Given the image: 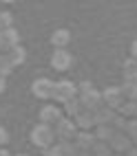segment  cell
Returning <instances> with one entry per match:
<instances>
[{"mask_svg": "<svg viewBox=\"0 0 137 156\" xmlns=\"http://www.w3.org/2000/svg\"><path fill=\"white\" fill-rule=\"evenodd\" d=\"M47 156H78V147L71 143H60V145H51L44 150Z\"/></svg>", "mask_w": 137, "mask_h": 156, "instance_id": "9c48e42d", "label": "cell"}, {"mask_svg": "<svg viewBox=\"0 0 137 156\" xmlns=\"http://www.w3.org/2000/svg\"><path fill=\"white\" fill-rule=\"evenodd\" d=\"M16 156H27V154H16Z\"/></svg>", "mask_w": 137, "mask_h": 156, "instance_id": "d6a6232c", "label": "cell"}, {"mask_svg": "<svg viewBox=\"0 0 137 156\" xmlns=\"http://www.w3.org/2000/svg\"><path fill=\"white\" fill-rule=\"evenodd\" d=\"M124 77L131 84H137V59H126L124 62Z\"/></svg>", "mask_w": 137, "mask_h": 156, "instance_id": "2e32d148", "label": "cell"}, {"mask_svg": "<svg viewBox=\"0 0 137 156\" xmlns=\"http://www.w3.org/2000/svg\"><path fill=\"white\" fill-rule=\"evenodd\" d=\"M91 154L93 156H113V150H111V145H106V143H97Z\"/></svg>", "mask_w": 137, "mask_h": 156, "instance_id": "603a6c76", "label": "cell"}, {"mask_svg": "<svg viewBox=\"0 0 137 156\" xmlns=\"http://www.w3.org/2000/svg\"><path fill=\"white\" fill-rule=\"evenodd\" d=\"M131 139L128 136H126V134H117V132H115V136L111 139V150H115V152H128V150H133L131 147Z\"/></svg>", "mask_w": 137, "mask_h": 156, "instance_id": "5bb4252c", "label": "cell"}, {"mask_svg": "<svg viewBox=\"0 0 137 156\" xmlns=\"http://www.w3.org/2000/svg\"><path fill=\"white\" fill-rule=\"evenodd\" d=\"M53 88H55V84L51 79H47V77H42V79H36L33 81V95L36 97H40V99H49V97H53Z\"/></svg>", "mask_w": 137, "mask_h": 156, "instance_id": "8992f818", "label": "cell"}, {"mask_svg": "<svg viewBox=\"0 0 137 156\" xmlns=\"http://www.w3.org/2000/svg\"><path fill=\"white\" fill-rule=\"evenodd\" d=\"M62 119H64V117H62V110L58 106H44L40 110V121L47 123V126H53V123H58Z\"/></svg>", "mask_w": 137, "mask_h": 156, "instance_id": "ba28073f", "label": "cell"}, {"mask_svg": "<svg viewBox=\"0 0 137 156\" xmlns=\"http://www.w3.org/2000/svg\"><path fill=\"white\" fill-rule=\"evenodd\" d=\"M75 128H78V126H75L73 121L62 119V121L55 123L53 132H55V136H58V139H62V143H67L69 139H75V136H78V130H75Z\"/></svg>", "mask_w": 137, "mask_h": 156, "instance_id": "277c9868", "label": "cell"}, {"mask_svg": "<svg viewBox=\"0 0 137 156\" xmlns=\"http://www.w3.org/2000/svg\"><path fill=\"white\" fill-rule=\"evenodd\" d=\"M113 136H115V128L111 126V123H106V126H97V128H95V139H97V143L111 141Z\"/></svg>", "mask_w": 137, "mask_h": 156, "instance_id": "e0dca14e", "label": "cell"}, {"mask_svg": "<svg viewBox=\"0 0 137 156\" xmlns=\"http://www.w3.org/2000/svg\"><path fill=\"white\" fill-rule=\"evenodd\" d=\"M75 86L71 84V81H67V79H60L58 84H55V88H53V99H58L60 103H67V101H71V99H75Z\"/></svg>", "mask_w": 137, "mask_h": 156, "instance_id": "3957f363", "label": "cell"}, {"mask_svg": "<svg viewBox=\"0 0 137 156\" xmlns=\"http://www.w3.org/2000/svg\"><path fill=\"white\" fill-rule=\"evenodd\" d=\"M75 126L82 128V132H89L93 126H95V117H93V110L82 108V112L75 117Z\"/></svg>", "mask_w": 137, "mask_h": 156, "instance_id": "4fadbf2b", "label": "cell"}, {"mask_svg": "<svg viewBox=\"0 0 137 156\" xmlns=\"http://www.w3.org/2000/svg\"><path fill=\"white\" fill-rule=\"evenodd\" d=\"M69 40H71V33L67 29H58V31H53V35H51V42H53V46H58V48H64L69 44Z\"/></svg>", "mask_w": 137, "mask_h": 156, "instance_id": "9a60e30c", "label": "cell"}, {"mask_svg": "<svg viewBox=\"0 0 137 156\" xmlns=\"http://www.w3.org/2000/svg\"><path fill=\"white\" fill-rule=\"evenodd\" d=\"M7 139H9L7 130H2V128H0V145H5V143H7Z\"/></svg>", "mask_w": 137, "mask_h": 156, "instance_id": "4316f807", "label": "cell"}, {"mask_svg": "<svg viewBox=\"0 0 137 156\" xmlns=\"http://www.w3.org/2000/svg\"><path fill=\"white\" fill-rule=\"evenodd\" d=\"M102 99H104V106H108L113 110H120L124 106V95H122V90L115 88V86H111V88L104 90L102 92Z\"/></svg>", "mask_w": 137, "mask_h": 156, "instance_id": "5b68a950", "label": "cell"}, {"mask_svg": "<svg viewBox=\"0 0 137 156\" xmlns=\"http://www.w3.org/2000/svg\"><path fill=\"white\" fill-rule=\"evenodd\" d=\"M20 46L18 44V31L16 29H7V31H0V51L2 53H9L11 48Z\"/></svg>", "mask_w": 137, "mask_h": 156, "instance_id": "52a82bcc", "label": "cell"}, {"mask_svg": "<svg viewBox=\"0 0 137 156\" xmlns=\"http://www.w3.org/2000/svg\"><path fill=\"white\" fill-rule=\"evenodd\" d=\"M53 139H55V132H53L51 126H47V123H38V126L31 130V143L42 147V150H47V145L51 147V145H53Z\"/></svg>", "mask_w": 137, "mask_h": 156, "instance_id": "6da1fadb", "label": "cell"}, {"mask_svg": "<svg viewBox=\"0 0 137 156\" xmlns=\"http://www.w3.org/2000/svg\"><path fill=\"white\" fill-rule=\"evenodd\" d=\"M120 90H122L124 99H128V101H137V84H131V81H124V86H122Z\"/></svg>", "mask_w": 137, "mask_h": 156, "instance_id": "d6986e66", "label": "cell"}, {"mask_svg": "<svg viewBox=\"0 0 137 156\" xmlns=\"http://www.w3.org/2000/svg\"><path fill=\"white\" fill-rule=\"evenodd\" d=\"M82 90V95H80V103H82V108H86V110H95L97 106H102V92H97L95 88H93L89 81H84V84L80 86Z\"/></svg>", "mask_w": 137, "mask_h": 156, "instance_id": "7a4b0ae2", "label": "cell"}, {"mask_svg": "<svg viewBox=\"0 0 137 156\" xmlns=\"http://www.w3.org/2000/svg\"><path fill=\"white\" fill-rule=\"evenodd\" d=\"M5 86H7V81H5V77H0V92L5 90Z\"/></svg>", "mask_w": 137, "mask_h": 156, "instance_id": "f1b7e54d", "label": "cell"}, {"mask_svg": "<svg viewBox=\"0 0 137 156\" xmlns=\"http://www.w3.org/2000/svg\"><path fill=\"white\" fill-rule=\"evenodd\" d=\"M7 57H9V62H11V66H18V64H22V62H25L27 51H25L22 46H16V48H11V51L7 53Z\"/></svg>", "mask_w": 137, "mask_h": 156, "instance_id": "ac0fdd59", "label": "cell"}, {"mask_svg": "<svg viewBox=\"0 0 137 156\" xmlns=\"http://www.w3.org/2000/svg\"><path fill=\"white\" fill-rule=\"evenodd\" d=\"M120 114L126 117V119H128V117H135L137 119V101H126L124 106L120 108Z\"/></svg>", "mask_w": 137, "mask_h": 156, "instance_id": "44dd1931", "label": "cell"}, {"mask_svg": "<svg viewBox=\"0 0 137 156\" xmlns=\"http://www.w3.org/2000/svg\"><path fill=\"white\" fill-rule=\"evenodd\" d=\"M111 126H113L115 130H120V132H126V130H128V119H126V117H122V114H117V117L113 119V123H111Z\"/></svg>", "mask_w": 137, "mask_h": 156, "instance_id": "d4e9b609", "label": "cell"}, {"mask_svg": "<svg viewBox=\"0 0 137 156\" xmlns=\"http://www.w3.org/2000/svg\"><path fill=\"white\" fill-rule=\"evenodd\" d=\"M51 66L55 70H67L71 66V55L67 53V48H58L53 55H51Z\"/></svg>", "mask_w": 137, "mask_h": 156, "instance_id": "8fae6325", "label": "cell"}, {"mask_svg": "<svg viewBox=\"0 0 137 156\" xmlns=\"http://www.w3.org/2000/svg\"><path fill=\"white\" fill-rule=\"evenodd\" d=\"M64 112L69 114V117H78V114L82 112V103H80V99L75 97V99L67 101V103H64Z\"/></svg>", "mask_w": 137, "mask_h": 156, "instance_id": "ffe728a7", "label": "cell"}, {"mask_svg": "<svg viewBox=\"0 0 137 156\" xmlns=\"http://www.w3.org/2000/svg\"><path fill=\"white\" fill-rule=\"evenodd\" d=\"M11 62H9V57L5 53H0V77H7L9 73H11Z\"/></svg>", "mask_w": 137, "mask_h": 156, "instance_id": "7402d4cb", "label": "cell"}, {"mask_svg": "<svg viewBox=\"0 0 137 156\" xmlns=\"http://www.w3.org/2000/svg\"><path fill=\"white\" fill-rule=\"evenodd\" d=\"M0 156H11V154H9V152H7L5 147H0Z\"/></svg>", "mask_w": 137, "mask_h": 156, "instance_id": "4dcf8cb0", "label": "cell"}, {"mask_svg": "<svg viewBox=\"0 0 137 156\" xmlns=\"http://www.w3.org/2000/svg\"><path fill=\"white\" fill-rule=\"evenodd\" d=\"M113 156H120V154H113Z\"/></svg>", "mask_w": 137, "mask_h": 156, "instance_id": "836d02e7", "label": "cell"}, {"mask_svg": "<svg viewBox=\"0 0 137 156\" xmlns=\"http://www.w3.org/2000/svg\"><path fill=\"white\" fill-rule=\"evenodd\" d=\"M128 139L133 141V143H137V119H133V121H128Z\"/></svg>", "mask_w": 137, "mask_h": 156, "instance_id": "484cf974", "label": "cell"}, {"mask_svg": "<svg viewBox=\"0 0 137 156\" xmlns=\"http://www.w3.org/2000/svg\"><path fill=\"white\" fill-rule=\"evenodd\" d=\"M78 156H93L91 152H84V150H78Z\"/></svg>", "mask_w": 137, "mask_h": 156, "instance_id": "f546056e", "label": "cell"}, {"mask_svg": "<svg viewBox=\"0 0 137 156\" xmlns=\"http://www.w3.org/2000/svg\"><path fill=\"white\" fill-rule=\"evenodd\" d=\"M11 22H13V16H11V13H9V11H0V31L13 29Z\"/></svg>", "mask_w": 137, "mask_h": 156, "instance_id": "cb8c5ba5", "label": "cell"}, {"mask_svg": "<svg viewBox=\"0 0 137 156\" xmlns=\"http://www.w3.org/2000/svg\"><path fill=\"white\" fill-rule=\"evenodd\" d=\"M93 117H95V126H106V123H111L115 119V112L108 106H97L93 110Z\"/></svg>", "mask_w": 137, "mask_h": 156, "instance_id": "7c38bea8", "label": "cell"}, {"mask_svg": "<svg viewBox=\"0 0 137 156\" xmlns=\"http://www.w3.org/2000/svg\"><path fill=\"white\" fill-rule=\"evenodd\" d=\"M95 145H97L95 134H91V132H78V136H75V147H78V150L93 152V147H95Z\"/></svg>", "mask_w": 137, "mask_h": 156, "instance_id": "30bf717a", "label": "cell"}, {"mask_svg": "<svg viewBox=\"0 0 137 156\" xmlns=\"http://www.w3.org/2000/svg\"><path fill=\"white\" fill-rule=\"evenodd\" d=\"M126 156H137V147H135V150H128V154H126Z\"/></svg>", "mask_w": 137, "mask_h": 156, "instance_id": "1f68e13d", "label": "cell"}, {"mask_svg": "<svg viewBox=\"0 0 137 156\" xmlns=\"http://www.w3.org/2000/svg\"><path fill=\"white\" fill-rule=\"evenodd\" d=\"M131 53H133V59H137V40H135L133 46H131Z\"/></svg>", "mask_w": 137, "mask_h": 156, "instance_id": "83f0119b", "label": "cell"}]
</instances>
